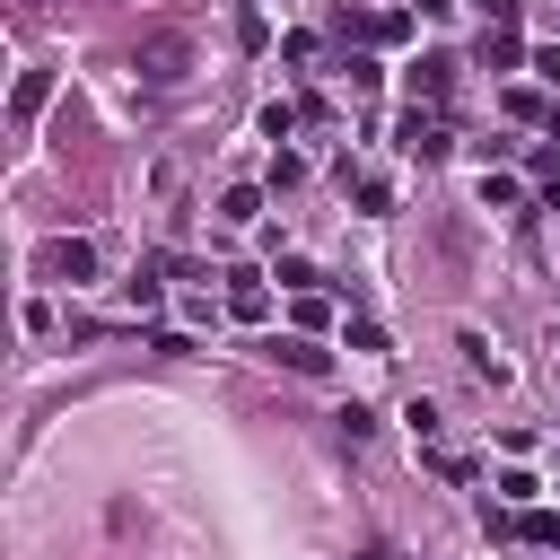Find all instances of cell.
<instances>
[{"instance_id": "23", "label": "cell", "mask_w": 560, "mask_h": 560, "mask_svg": "<svg viewBox=\"0 0 560 560\" xmlns=\"http://www.w3.org/2000/svg\"><path fill=\"white\" fill-rule=\"evenodd\" d=\"M490 9V26H516V0H481Z\"/></svg>"}, {"instance_id": "25", "label": "cell", "mask_w": 560, "mask_h": 560, "mask_svg": "<svg viewBox=\"0 0 560 560\" xmlns=\"http://www.w3.org/2000/svg\"><path fill=\"white\" fill-rule=\"evenodd\" d=\"M18 9H44V0H18Z\"/></svg>"}, {"instance_id": "21", "label": "cell", "mask_w": 560, "mask_h": 560, "mask_svg": "<svg viewBox=\"0 0 560 560\" xmlns=\"http://www.w3.org/2000/svg\"><path fill=\"white\" fill-rule=\"evenodd\" d=\"M280 289H315V262L306 254H280Z\"/></svg>"}, {"instance_id": "5", "label": "cell", "mask_w": 560, "mask_h": 560, "mask_svg": "<svg viewBox=\"0 0 560 560\" xmlns=\"http://www.w3.org/2000/svg\"><path fill=\"white\" fill-rule=\"evenodd\" d=\"M228 315H236V324H262V315H271V289H262L254 271H228Z\"/></svg>"}, {"instance_id": "17", "label": "cell", "mask_w": 560, "mask_h": 560, "mask_svg": "<svg viewBox=\"0 0 560 560\" xmlns=\"http://www.w3.org/2000/svg\"><path fill=\"white\" fill-rule=\"evenodd\" d=\"M298 122H306V105H262V131H271V140H289Z\"/></svg>"}, {"instance_id": "22", "label": "cell", "mask_w": 560, "mask_h": 560, "mask_svg": "<svg viewBox=\"0 0 560 560\" xmlns=\"http://www.w3.org/2000/svg\"><path fill=\"white\" fill-rule=\"evenodd\" d=\"M534 79H542V88H560V44H542V52H534Z\"/></svg>"}, {"instance_id": "15", "label": "cell", "mask_w": 560, "mask_h": 560, "mask_svg": "<svg viewBox=\"0 0 560 560\" xmlns=\"http://www.w3.org/2000/svg\"><path fill=\"white\" fill-rule=\"evenodd\" d=\"M481 201H490V210H516L525 184H516V175H481Z\"/></svg>"}, {"instance_id": "18", "label": "cell", "mask_w": 560, "mask_h": 560, "mask_svg": "<svg viewBox=\"0 0 560 560\" xmlns=\"http://www.w3.org/2000/svg\"><path fill=\"white\" fill-rule=\"evenodd\" d=\"M402 420H411V438H420V446L438 438V402H429V394H411V411H402Z\"/></svg>"}, {"instance_id": "14", "label": "cell", "mask_w": 560, "mask_h": 560, "mask_svg": "<svg viewBox=\"0 0 560 560\" xmlns=\"http://www.w3.org/2000/svg\"><path fill=\"white\" fill-rule=\"evenodd\" d=\"M508 114H516V122H551V131H560V114H551L534 88H516V96H508Z\"/></svg>"}, {"instance_id": "20", "label": "cell", "mask_w": 560, "mask_h": 560, "mask_svg": "<svg viewBox=\"0 0 560 560\" xmlns=\"http://www.w3.org/2000/svg\"><path fill=\"white\" fill-rule=\"evenodd\" d=\"M359 210H394V184L385 175H359Z\"/></svg>"}, {"instance_id": "4", "label": "cell", "mask_w": 560, "mask_h": 560, "mask_svg": "<svg viewBox=\"0 0 560 560\" xmlns=\"http://www.w3.org/2000/svg\"><path fill=\"white\" fill-rule=\"evenodd\" d=\"M341 26H350L359 44H402V35H411V9H368V18L341 9Z\"/></svg>"}, {"instance_id": "13", "label": "cell", "mask_w": 560, "mask_h": 560, "mask_svg": "<svg viewBox=\"0 0 560 560\" xmlns=\"http://www.w3.org/2000/svg\"><path fill=\"white\" fill-rule=\"evenodd\" d=\"M341 341H350V350H368V359H376V350H385V324H376V315H350V324H341Z\"/></svg>"}, {"instance_id": "2", "label": "cell", "mask_w": 560, "mask_h": 560, "mask_svg": "<svg viewBox=\"0 0 560 560\" xmlns=\"http://www.w3.org/2000/svg\"><path fill=\"white\" fill-rule=\"evenodd\" d=\"M35 280H96V245L88 236H44L35 245Z\"/></svg>"}, {"instance_id": "16", "label": "cell", "mask_w": 560, "mask_h": 560, "mask_svg": "<svg viewBox=\"0 0 560 560\" xmlns=\"http://www.w3.org/2000/svg\"><path fill=\"white\" fill-rule=\"evenodd\" d=\"M122 306L149 315V306H158V271H131V280H122Z\"/></svg>"}, {"instance_id": "8", "label": "cell", "mask_w": 560, "mask_h": 560, "mask_svg": "<svg viewBox=\"0 0 560 560\" xmlns=\"http://www.w3.org/2000/svg\"><path fill=\"white\" fill-rule=\"evenodd\" d=\"M508 534H516V542H534V551H560V508H525Z\"/></svg>"}, {"instance_id": "10", "label": "cell", "mask_w": 560, "mask_h": 560, "mask_svg": "<svg viewBox=\"0 0 560 560\" xmlns=\"http://www.w3.org/2000/svg\"><path fill=\"white\" fill-rule=\"evenodd\" d=\"M481 61H490V70H516V61H525L516 26H490V35H481Z\"/></svg>"}, {"instance_id": "3", "label": "cell", "mask_w": 560, "mask_h": 560, "mask_svg": "<svg viewBox=\"0 0 560 560\" xmlns=\"http://www.w3.org/2000/svg\"><path fill=\"white\" fill-rule=\"evenodd\" d=\"M394 140H402V158H446V149H455V131H446V114H438V105H429V114L411 105V114L394 122Z\"/></svg>"}, {"instance_id": "19", "label": "cell", "mask_w": 560, "mask_h": 560, "mask_svg": "<svg viewBox=\"0 0 560 560\" xmlns=\"http://www.w3.org/2000/svg\"><path fill=\"white\" fill-rule=\"evenodd\" d=\"M534 184L551 192V210H560V149H534Z\"/></svg>"}, {"instance_id": "11", "label": "cell", "mask_w": 560, "mask_h": 560, "mask_svg": "<svg viewBox=\"0 0 560 560\" xmlns=\"http://www.w3.org/2000/svg\"><path fill=\"white\" fill-rule=\"evenodd\" d=\"M455 350H464V368H472V376H490V385H508V368L490 359V341H481V332H455Z\"/></svg>"}, {"instance_id": "9", "label": "cell", "mask_w": 560, "mask_h": 560, "mask_svg": "<svg viewBox=\"0 0 560 560\" xmlns=\"http://www.w3.org/2000/svg\"><path fill=\"white\" fill-rule=\"evenodd\" d=\"M219 219H228V228H254V219H262V184H228V192H219Z\"/></svg>"}, {"instance_id": "12", "label": "cell", "mask_w": 560, "mask_h": 560, "mask_svg": "<svg viewBox=\"0 0 560 560\" xmlns=\"http://www.w3.org/2000/svg\"><path fill=\"white\" fill-rule=\"evenodd\" d=\"M44 96H52V79H44V70H26V79H18V96H9V114H18V122H35V105H44Z\"/></svg>"}, {"instance_id": "7", "label": "cell", "mask_w": 560, "mask_h": 560, "mask_svg": "<svg viewBox=\"0 0 560 560\" xmlns=\"http://www.w3.org/2000/svg\"><path fill=\"white\" fill-rule=\"evenodd\" d=\"M271 359H280V368H298V376H324V368H332V350H315L306 332H289V341H271Z\"/></svg>"}, {"instance_id": "6", "label": "cell", "mask_w": 560, "mask_h": 560, "mask_svg": "<svg viewBox=\"0 0 560 560\" xmlns=\"http://www.w3.org/2000/svg\"><path fill=\"white\" fill-rule=\"evenodd\" d=\"M446 88H455V52H429V61H411V96L446 105Z\"/></svg>"}, {"instance_id": "24", "label": "cell", "mask_w": 560, "mask_h": 560, "mask_svg": "<svg viewBox=\"0 0 560 560\" xmlns=\"http://www.w3.org/2000/svg\"><path fill=\"white\" fill-rule=\"evenodd\" d=\"M420 9H429V18H446V9H455V0H420Z\"/></svg>"}, {"instance_id": "1", "label": "cell", "mask_w": 560, "mask_h": 560, "mask_svg": "<svg viewBox=\"0 0 560 560\" xmlns=\"http://www.w3.org/2000/svg\"><path fill=\"white\" fill-rule=\"evenodd\" d=\"M131 70H140L149 88H184V79H192V35H184V26H149L140 52H131Z\"/></svg>"}]
</instances>
